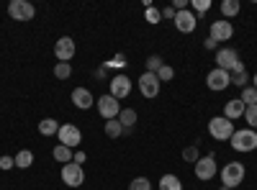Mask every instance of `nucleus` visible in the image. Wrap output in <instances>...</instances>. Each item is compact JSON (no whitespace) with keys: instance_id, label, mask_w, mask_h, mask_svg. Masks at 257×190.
Masks as SVG:
<instances>
[{"instance_id":"obj_22","label":"nucleus","mask_w":257,"mask_h":190,"mask_svg":"<svg viewBox=\"0 0 257 190\" xmlns=\"http://www.w3.org/2000/svg\"><path fill=\"white\" fill-rule=\"evenodd\" d=\"M239 11H242V3H239V0H224V3H221V13H224L226 21L234 18Z\"/></svg>"},{"instance_id":"obj_11","label":"nucleus","mask_w":257,"mask_h":190,"mask_svg":"<svg viewBox=\"0 0 257 190\" xmlns=\"http://www.w3.org/2000/svg\"><path fill=\"white\" fill-rule=\"evenodd\" d=\"M196 26H198V16L193 13L190 8L178 11V16H175V29H178L180 34H193V31H196Z\"/></svg>"},{"instance_id":"obj_34","label":"nucleus","mask_w":257,"mask_h":190,"mask_svg":"<svg viewBox=\"0 0 257 190\" xmlns=\"http://www.w3.org/2000/svg\"><path fill=\"white\" fill-rule=\"evenodd\" d=\"M190 8H196V13L203 16V13L211 8V0H190Z\"/></svg>"},{"instance_id":"obj_40","label":"nucleus","mask_w":257,"mask_h":190,"mask_svg":"<svg viewBox=\"0 0 257 190\" xmlns=\"http://www.w3.org/2000/svg\"><path fill=\"white\" fill-rule=\"evenodd\" d=\"M72 162H75V164H82V162H85V152H75Z\"/></svg>"},{"instance_id":"obj_24","label":"nucleus","mask_w":257,"mask_h":190,"mask_svg":"<svg viewBox=\"0 0 257 190\" xmlns=\"http://www.w3.org/2000/svg\"><path fill=\"white\" fill-rule=\"evenodd\" d=\"M70 75H72V65H70V62H57V65H54V77L57 80H70Z\"/></svg>"},{"instance_id":"obj_38","label":"nucleus","mask_w":257,"mask_h":190,"mask_svg":"<svg viewBox=\"0 0 257 190\" xmlns=\"http://www.w3.org/2000/svg\"><path fill=\"white\" fill-rule=\"evenodd\" d=\"M173 8L175 11H185V8H190V3L188 0H173Z\"/></svg>"},{"instance_id":"obj_36","label":"nucleus","mask_w":257,"mask_h":190,"mask_svg":"<svg viewBox=\"0 0 257 190\" xmlns=\"http://www.w3.org/2000/svg\"><path fill=\"white\" fill-rule=\"evenodd\" d=\"M108 65L118 70V67H123V65H126V57H123V54H116V57H113V62H105V67H108Z\"/></svg>"},{"instance_id":"obj_17","label":"nucleus","mask_w":257,"mask_h":190,"mask_svg":"<svg viewBox=\"0 0 257 190\" xmlns=\"http://www.w3.org/2000/svg\"><path fill=\"white\" fill-rule=\"evenodd\" d=\"M244 111H247V105H244L239 98H231V100H226V105H224V118L237 121V118L244 116Z\"/></svg>"},{"instance_id":"obj_30","label":"nucleus","mask_w":257,"mask_h":190,"mask_svg":"<svg viewBox=\"0 0 257 190\" xmlns=\"http://www.w3.org/2000/svg\"><path fill=\"white\" fill-rule=\"evenodd\" d=\"M173 77H175V70L170 67V65H162V67L157 70V80H160V82H170Z\"/></svg>"},{"instance_id":"obj_5","label":"nucleus","mask_w":257,"mask_h":190,"mask_svg":"<svg viewBox=\"0 0 257 190\" xmlns=\"http://www.w3.org/2000/svg\"><path fill=\"white\" fill-rule=\"evenodd\" d=\"M95 105H98V113L105 118V121H111V118H118V113H121V103L111 95V93H105V95H100L98 100H95Z\"/></svg>"},{"instance_id":"obj_16","label":"nucleus","mask_w":257,"mask_h":190,"mask_svg":"<svg viewBox=\"0 0 257 190\" xmlns=\"http://www.w3.org/2000/svg\"><path fill=\"white\" fill-rule=\"evenodd\" d=\"M72 103L77 105L80 111H88L90 105H95V98H93V93L88 88H75L72 90Z\"/></svg>"},{"instance_id":"obj_33","label":"nucleus","mask_w":257,"mask_h":190,"mask_svg":"<svg viewBox=\"0 0 257 190\" xmlns=\"http://www.w3.org/2000/svg\"><path fill=\"white\" fill-rule=\"evenodd\" d=\"M183 159L190 162V164H196L201 157H198V146H188V149H183Z\"/></svg>"},{"instance_id":"obj_20","label":"nucleus","mask_w":257,"mask_h":190,"mask_svg":"<svg viewBox=\"0 0 257 190\" xmlns=\"http://www.w3.org/2000/svg\"><path fill=\"white\" fill-rule=\"evenodd\" d=\"M13 162H16L18 170H29V167L34 164V152H29V149H21V152L13 157Z\"/></svg>"},{"instance_id":"obj_31","label":"nucleus","mask_w":257,"mask_h":190,"mask_svg":"<svg viewBox=\"0 0 257 190\" xmlns=\"http://www.w3.org/2000/svg\"><path fill=\"white\" fill-rule=\"evenodd\" d=\"M244 121L249 123V129L257 131V105H249V108L244 111Z\"/></svg>"},{"instance_id":"obj_27","label":"nucleus","mask_w":257,"mask_h":190,"mask_svg":"<svg viewBox=\"0 0 257 190\" xmlns=\"http://www.w3.org/2000/svg\"><path fill=\"white\" fill-rule=\"evenodd\" d=\"M162 65H165V62H162L160 54H149V57H147V70H144V72H155V75H157V70H160Z\"/></svg>"},{"instance_id":"obj_32","label":"nucleus","mask_w":257,"mask_h":190,"mask_svg":"<svg viewBox=\"0 0 257 190\" xmlns=\"http://www.w3.org/2000/svg\"><path fill=\"white\" fill-rule=\"evenodd\" d=\"M128 190H152V182H149L147 177H134L132 185H128Z\"/></svg>"},{"instance_id":"obj_19","label":"nucleus","mask_w":257,"mask_h":190,"mask_svg":"<svg viewBox=\"0 0 257 190\" xmlns=\"http://www.w3.org/2000/svg\"><path fill=\"white\" fill-rule=\"evenodd\" d=\"M59 126L62 123H57L54 118H44V121H39V134L41 136H57L59 134Z\"/></svg>"},{"instance_id":"obj_37","label":"nucleus","mask_w":257,"mask_h":190,"mask_svg":"<svg viewBox=\"0 0 257 190\" xmlns=\"http://www.w3.org/2000/svg\"><path fill=\"white\" fill-rule=\"evenodd\" d=\"M160 13H162V18H170V21H175V16H178V11H175L173 6H165Z\"/></svg>"},{"instance_id":"obj_2","label":"nucleus","mask_w":257,"mask_h":190,"mask_svg":"<svg viewBox=\"0 0 257 190\" xmlns=\"http://www.w3.org/2000/svg\"><path fill=\"white\" fill-rule=\"evenodd\" d=\"M229 141H231L234 152H254L257 149V131L249 129V126H247V129H237Z\"/></svg>"},{"instance_id":"obj_1","label":"nucleus","mask_w":257,"mask_h":190,"mask_svg":"<svg viewBox=\"0 0 257 190\" xmlns=\"http://www.w3.org/2000/svg\"><path fill=\"white\" fill-rule=\"evenodd\" d=\"M216 67L224 70V72H229V75H237V72L244 70V65L239 62V52L237 49H229V47L216 52Z\"/></svg>"},{"instance_id":"obj_29","label":"nucleus","mask_w":257,"mask_h":190,"mask_svg":"<svg viewBox=\"0 0 257 190\" xmlns=\"http://www.w3.org/2000/svg\"><path fill=\"white\" fill-rule=\"evenodd\" d=\"M247 82H249V75H247V70H242V72H237V75H231V85H237V88H247Z\"/></svg>"},{"instance_id":"obj_23","label":"nucleus","mask_w":257,"mask_h":190,"mask_svg":"<svg viewBox=\"0 0 257 190\" xmlns=\"http://www.w3.org/2000/svg\"><path fill=\"white\" fill-rule=\"evenodd\" d=\"M118 123L123 126V129H132V126L137 123V111H134V108H121V113H118Z\"/></svg>"},{"instance_id":"obj_15","label":"nucleus","mask_w":257,"mask_h":190,"mask_svg":"<svg viewBox=\"0 0 257 190\" xmlns=\"http://www.w3.org/2000/svg\"><path fill=\"white\" fill-rule=\"evenodd\" d=\"M111 95H113L116 100L128 98V95H132V80H128L126 75H116V77L111 80Z\"/></svg>"},{"instance_id":"obj_25","label":"nucleus","mask_w":257,"mask_h":190,"mask_svg":"<svg viewBox=\"0 0 257 190\" xmlns=\"http://www.w3.org/2000/svg\"><path fill=\"white\" fill-rule=\"evenodd\" d=\"M126 129L118 123V118H111V121H105V134H108L111 139H118L121 134H123Z\"/></svg>"},{"instance_id":"obj_4","label":"nucleus","mask_w":257,"mask_h":190,"mask_svg":"<svg viewBox=\"0 0 257 190\" xmlns=\"http://www.w3.org/2000/svg\"><path fill=\"white\" fill-rule=\"evenodd\" d=\"M234 131H237V129H234V121H229L224 116H216V118L208 121V134L216 141H229L234 136Z\"/></svg>"},{"instance_id":"obj_8","label":"nucleus","mask_w":257,"mask_h":190,"mask_svg":"<svg viewBox=\"0 0 257 190\" xmlns=\"http://www.w3.org/2000/svg\"><path fill=\"white\" fill-rule=\"evenodd\" d=\"M137 85H139V93H142L144 98H157L162 82L157 80L155 72H142V77L137 80Z\"/></svg>"},{"instance_id":"obj_9","label":"nucleus","mask_w":257,"mask_h":190,"mask_svg":"<svg viewBox=\"0 0 257 190\" xmlns=\"http://www.w3.org/2000/svg\"><path fill=\"white\" fill-rule=\"evenodd\" d=\"M206 85H208L211 90L221 93V90H226V88L231 85V75L224 72V70H219V67H213V70L206 75Z\"/></svg>"},{"instance_id":"obj_10","label":"nucleus","mask_w":257,"mask_h":190,"mask_svg":"<svg viewBox=\"0 0 257 190\" xmlns=\"http://www.w3.org/2000/svg\"><path fill=\"white\" fill-rule=\"evenodd\" d=\"M59 144H64V146H70V149H75V146L82 141V134H80V129L75 123H62L59 126Z\"/></svg>"},{"instance_id":"obj_41","label":"nucleus","mask_w":257,"mask_h":190,"mask_svg":"<svg viewBox=\"0 0 257 190\" xmlns=\"http://www.w3.org/2000/svg\"><path fill=\"white\" fill-rule=\"evenodd\" d=\"M252 88H257V75L252 77Z\"/></svg>"},{"instance_id":"obj_6","label":"nucleus","mask_w":257,"mask_h":190,"mask_svg":"<svg viewBox=\"0 0 257 190\" xmlns=\"http://www.w3.org/2000/svg\"><path fill=\"white\" fill-rule=\"evenodd\" d=\"M62 182L67 185V187H80L85 182V170H82V164H62Z\"/></svg>"},{"instance_id":"obj_3","label":"nucleus","mask_w":257,"mask_h":190,"mask_svg":"<svg viewBox=\"0 0 257 190\" xmlns=\"http://www.w3.org/2000/svg\"><path fill=\"white\" fill-rule=\"evenodd\" d=\"M244 175H247V170H244L242 162H229V164H224V170H221V185L234 190V187L242 185Z\"/></svg>"},{"instance_id":"obj_39","label":"nucleus","mask_w":257,"mask_h":190,"mask_svg":"<svg viewBox=\"0 0 257 190\" xmlns=\"http://www.w3.org/2000/svg\"><path fill=\"white\" fill-rule=\"evenodd\" d=\"M203 47H206V49H216V47H219V41H216V39H211V36H206Z\"/></svg>"},{"instance_id":"obj_14","label":"nucleus","mask_w":257,"mask_h":190,"mask_svg":"<svg viewBox=\"0 0 257 190\" xmlns=\"http://www.w3.org/2000/svg\"><path fill=\"white\" fill-rule=\"evenodd\" d=\"M211 39H216V41H229L234 36V26H231V21H211Z\"/></svg>"},{"instance_id":"obj_21","label":"nucleus","mask_w":257,"mask_h":190,"mask_svg":"<svg viewBox=\"0 0 257 190\" xmlns=\"http://www.w3.org/2000/svg\"><path fill=\"white\" fill-rule=\"evenodd\" d=\"M157 185H160V190H183V182L178 175H162Z\"/></svg>"},{"instance_id":"obj_13","label":"nucleus","mask_w":257,"mask_h":190,"mask_svg":"<svg viewBox=\"0 0 257 190\" xmlns=\"http://www.w3.org/2000/svg\"><path fill=\"white\" fill-rule=\"evenodd\" d=\"M75 52H77L75 39H70V36L57 39V44H54V57H57L59 62H70V59L75 57Z\"/></svg>"},{"instance_id":"obj_42","label":"nucleus","mask_w":257,"mask_h":190,"mask_svg":"<svg viewBox=\"0 0 257 190\" xmlns=\"http://www.w3.org/2000/svg\"><path fill=\"white\" fill-rule=\"evenodd\" d=\"M234 190H239V187H234Z\"/></svg>"},{"instance_id":"obj_28","label":"nucleus","mask_w":257,"mask_h":190,"mask_svg":"<svg viewBox=\"0 0 257 190\" xmlns=\"http://www.w3.org/2000/svg\"><path fill=\"white\" fill-rule=\"evenodd\" d=\"M144 18L149 21V24H160L162 21V13H160V8H155V6H147V11H144Z\"/></svg>"},{"instance_id":"obj_12","label":"nucleus","mask_w":257,"mask_h":190,"mask_svg":"<svg viewBox=\"0 0 257 190\" xmlns=\"http://www.w3.org/2000/svg\"><path fill=\"white\" fill-rule=\"evenodd\" d=\"M216 172H219V167H216V159H213V154H208V157H201L198 162H196V177L198 180H213L216 177Z\"/></svg>"},{"instance_id":"obj_7","label":"nucleus","mask_w":257,"mask_h":190,"mask_svg":"<svg viewBox=\"0 0 257 190\" xmlns=\"http://www.w3.org/2000/svg\"><path fill=\"white\" fill-rule=\"evenodd\" d=\"M8 16L13 21H31L36 16V8L29 3V0H11L8 3Z\"/></svg>"},{"instance_id":"obj_18","label":"nucleus","mask_w":257,"mask_h":190,"mask_svg":"<svg viewBox=\"0 0 257 190\" xmlns=\"http://www.w3.org/2000/svg\"><path fill=\"white\" fill-rule=\"evenodd\" d=\"M52 157H54L59 164H70L72 157H75V152L70 149V146H64V144H57L54 149H52Z\"/></svg>"},{"instance_id":"obj_26","label":"nucleus","mask_w":257,"mask_h":190,"mask_svg":"<svg viewBox=\"0 0 257 190\" xmlns=\"http://www.w3.org/2000/svg\"><path fill=\"white\" fill-rule=\"evenodd\" d=\"M239 100L247 105V108H249V105H257V88H252V85H247L244 90H242V95H239Z\"/></svg>"},{"instance_id":"obj_35","label":"nucleus","mask_w":257,"mask_h":190,"mask_svg":"<svg viewBox=\"0 0 257 190\" xmlns=\"http://www.w3.org/2000/svg\"><path fill=\"white\" fill-rule=\"evenodd\" d=\"M16 167V162H13V157H0V170L3 172H8V170H13Z\"/></svg>"}]
</instances>
